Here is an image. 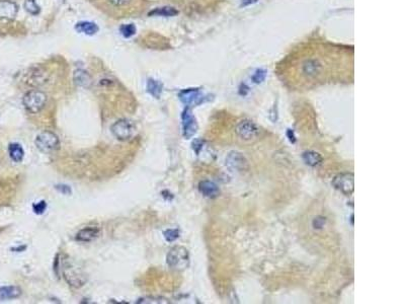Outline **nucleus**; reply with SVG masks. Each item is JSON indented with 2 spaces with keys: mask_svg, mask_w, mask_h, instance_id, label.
Listing matches in <instances>:
<instances>
[{
  "mask_svg": "<svg viewBox=\"0 0 405 304\" xmlns=\"http://www.w3.org/2000/svg\"><path fill=\"white\" fill-rule=\"evenodd\" d=\"M47 103V95L44 91L39 89H33L28 91L23 98V104L27 111L33 114L41 112Z\"/></svg>",
  "mask_w": 405,
  "mask_h": 304,
  "instance_id": "f257e3e1",
  "label": "nucleus"
},
{
  "mask_svg": "<svg viewBox=\"0 0 405 304\" xmlns=\"http://www.w3.org/2000/svg\"><path fill=\"white\" fill-rule=\"evenodd\" d=\"M167 265L177 271L184 270L189 263L188 252L183 247H174L172 248L166 257Z\"/></svg>",
  "mask_w": 405,
  "mask_h": 304,
  "instance_id": "f03ea898",
  "label": "nucleus"
},
{
  "mask_svg": "<svg viewBox=\"0 0 405 304\" xmlns=\"http://www.w3.org/2000/svg\"><path fill=\"white\" fill-rule=\"evenodd\" d=\"M37 148L43 153H53L60 148V140L58 136L51 131L40 133L35 140Z\"/></svg>",
  "mask_w": 405,
  "mask_h": 304,
  "instance_id": "7ed1b4c3",
  "label": "nucleus"
},
{
  "mask_svg": "<svg viewBox=\"0 0 405 304\" xmlns=\"http://www.w3.org/2000/svg\"><path fill=\"white\" fill-rule=\"evenodd\" d=\"M111 131L118 140L129 141L136 134V126L131 120L122 119L112 125Z\"/></svg>",
  "mask_w": 405,
  "mask_h": 304,
  "instance_id": "20e7f679",
  "label": "nucleus"
},
{
  "mask_svg": "<svg viewBox=\"0 0 405 304\" xmlns=\"http://www.w3.org/2000/svg\"><path fill=\"white\" fill-rule=\"evenodd\" d=\"M332 186L346 196H350L355 191V177L352 173H342L332 180Z\"/></svg>",
  "mask_w": 405,
  "mask_h": 304,
  "instance_id": "39448f33",
  "label": "nucleus"
},
{
  "mask_svg": "<svg viewBox=\"0 0 405 304\" xmlns=\"http://www.w3.org/2000/svg\"><path fill=\"white\" fill-rule=\"evenodd\" d=\"M235 132L239 138L245 141L252 140L259 134V128L252 121L244 120L237 124Z\"/></svg>",
  "mask_w": 405,
  "mask_h": 304,
  "instance_id": "423d86ee",
  "label": "nucleus"
},
{
  "mask_svg": "<svg viewBox=\"0 0 405 304\" xmlns=\"http://www.w3.org/2000/svg\"><path fill=\"white\" fill-rule=\"evenodd\" d=\"M182 134L185 139L191 138L197 131V123L189 109H185L181 115Z\"/></svg>",
  "mask_w": 405,
  "mask_h": 304,
  "instance_id": "0eeeda50",
  "label": "nucleus"
},
{
  "mask_svg": "<svg viewBox=\"0 0 405 304\" xmlns=\"http://www.w3.org/2000/svg\"><path fill=\"white\" fill-rule=\"evenodd\" d=\"M226 165L233 170L242 171L248 167V162L240 152L231 151L226 157Z\"/></svg>",
  "mask_w": 405,
  "mask_h": 304,
  "instance_id": "6e6552de",
  "label": "nucleus"
},
{
  "mask_svg": "<svg viewBox=\"0 0 405 304\" xmlns=\"http://www.w3.org/2000/svg\"><path fill=\"white\" fill-rule=\"evenodd\" d=\"M178 96L179 99L186 106L198 105L201 103L202 99H204V95H202L201 92L196 88H189L182 90L180 91Z\"/></svg>",
  "mask_w": 405,
  "mask_h": 304,
  "instance_id": "1a4fd4ad",
  "label": "nucleus"
},
{
  "mask_svg": "<svg viewBox=\"0 0 405 304\" xmlns=\"http://www.w3.org/2000/svg\"><path fill=\"white\" fill-rule=\"evenodd\" d=\"M63 273H64V278L69 285H71L75 288H79L84 285L85 278L78 270H75L74 268L69 267V268H64Z\"/></svg>",
  "mask_w": 405,
  "mask_h": 304,
  "instance_id": "9d476101",
  "label": "nucleus"
},
{
  "mask_svg": "<svg viewBox=\"0 0 405 304\" xmlns=\"http://www.w3.org/2000/svg\"><path fill=\"white\" fill-rule=\"evenodd\" d=\"M99 228L96 226H87L82 229H80L77 234L75 239L79 242H90L94 240L98 235H99Z\"/></svg>",
  "mask_w": 405,
  "mask_h": 304,
  "instance_id": "9b49d317",
  "label": "nucleus"
},
{
  "mask_svg": "<svg viewBox=\"0 0 405 304\" xmlns=\"http://www.w3.org/2000/svg\"><path fill=\"white\" fill-rule=\"evenodd\" d=\"M73 81L77 86L83 88H89L92 85V78L90 74L83 69H77L74 71Z\"/></svg>",
  "mask_w": 405,
  "mask_h": 304,
  "instance_id": "f8f14e48",
  "label": "nucleus"
},
{
  "mask_svg": "<svg viewBox=\"0 0 405 304\" xmlns=\"http://www.w3.org/2000/svg\"><path fill=\"white\" fill-rule=\"evenodd\" d=\"M199 192L208 198H215L219 195V188L211 180H202L198 185Z\"/></svg>",
  "mask_w": 405,
  "mask_h": 304,
  "instance_id": "ddd939ff",
  "label": "nucleus"
},
{
  "mask_svg": "<svg viewBox=\"0 0 405 304\" xmlns=\"http://www.w3.org/2000/svg\"><path fill=\"white\" fill-rule=\"evenodd\" d=\"M18 13V7L16 4L8 0L0 2V17L2 18H15Z\"/></svg>",
  "mask_w": 405,
  "mask_h": 304,
  "instance_id": "4468645a",
  "label": "nucleus"
},
{
  "mask_svg": "<svg viewBox=\"0 0 405 304\" xmlns=\"http://www.w3.org/2000/svg\"><path fill=\"white\" fill-rule=\"evenodd\" d=\"M75 30L80 33L84 34L87 36H93L98 32V27L96 24L91 23V22H79L75 25Z\"/></svg>",
  "mask_w": 405,
  "mask_h": 304,
  "instance_id": "2eb2a0df",
  "label": "nucleus"
},
{
  "mask_svg": "<svg viewBox=\"0 0 405 304\" xmlns=\"http://www.w3.org/2000/svg\"><path fill=\"white\" fill-rule=\"evenodd\" d=\"M22 295V290L17 286H7L0 288V300L16 299Z\"/></svg>",
  "mask_w": 405,
  "mask_h": 304,
  "instance_id": "dca6fc26",
  "label": "nucleus"
},
{
  "mask_svg": "<svg viewBox=\"0 0 405 304\" xmlns=\"http://www.w3.org/2000/svg\"><path fill=\"white\" fill-rule=\"evenodd\" d=\"M9 153L11 158L15 161V162H21L24 159L25 156V151L24 148L22 147V145L18 144V143H13L10 145L9 147Z\"/></svg>",
  "mask_w": 405,
  "mask_h": 304,
  "instance_id": "f3484780",
  "label": "nucleus"
},
{
  "mask_svg": "<svg viewBox=\"0 0 405 304\" xmlns=\"http://www.w3.org/2000/svg\"><path fill=\"white\" fill-rule=\"evenodd\" d=\"M303 159L305 161L306 164L310 165V166H316L318 164H320L323 160L322 156L315 151H306L303 153Z\"/></svg>",
  "mask_w": 405,
  "mask_h": 304,
  "instance_id": "a211bd4d",
  "label": "nucleus"
},
{
  "mask_svg": "<svg viewBox=\"0 0 405 304\" xmlns=\"http://www.w3.org/2000/svg\"><path fill=\"white\" fill-rule=\"evenodd\" d=\"M321 68V65L316 60H308L305 64L303 65V72L308 76L316 75Z\"/></svg>",
  "mask_w": 405,
  "mask_h": 304,
  "instance_id": "6ab92c4d",
  "label": "nucleus"
},
{
  "mask_svg": "<svg viewBox=\"0 0 405 304\" xmlns=\"http://www.w3.org/2000/svg\"><path fill=\"white\" fill-rule=\"evenodd\" d=\"M178 15V11H176L174 8L171 7H163L159 9H155L154 11L150 12L148 16L152 17H174Z\"/></svg>",
  "mask_w": 405,
  "mask_h": 304,
  "instance_id": "aec40b11",
  "label": "nucleus"
},
{
  "mask_svg": "<svg viewBox=\"0 0 405 304\" xmlns=\"http://www.w3.org/2000/svg\"><path fill=\"white\" fill-rule=\"evenodd\" d=\"M147 91L155 98H159L162 92V83L154 79H149L147 82Z\"/></svg>",
  "mask_w": 405,
  "mask_h": 304,
  "instance_id": "412c9836",
  "label": "nucleus"
},
{
  "mask_svg": "<svg viewBox=\"0 0 405 304\" xmlns=\"http://www.w3.org/2000/svg\"><path fill=\"white\" fill-rule=\"evenodd\" d=\"M25 9L29 14L33 16H37L40 13V7L37 5L36 0H26Z\"/></svg>",
  "mask_w": 405,
  "mask_h": 304,
  "instance_id": "4be33fe9",
  "label": "nucleus"
},
{
  "mask_svg": "<svg viewBox=\"0 0 405 304\" xmlns=\"http://www.w3.org/2000/svg\"><path fill=\"white\" fill-rule=\"evenodd\" d=\"M120 32L125 38H131L136 34V27L133 24L123 25L120 28Z\"/></svg>",
  "mask_w": 405,
  "mask_h": 304,
  "instance_id": "5701e85b",
  "label": "nucleus"
},
{
  "mask_svg": "<svg viewBox=\"0 0 405 304\" xmlns=\"http://www.w3.org/2000/svg\"><path fill=\"white\" fill-rule=\"evenodd\" d=\"M163 235L168 242H172L179 237V231L178 229H167L164 231Z\"/></svg>",
  "mask_w": 405,
  "mask_h": 304,
  "instance_id": "b1692460",
  "label": "nucleus"
},
{
  "mask_svg": "<svg viewBox=\"0 0 405 304\" xmlns=\"http://www.w3.org/2000/svg\"><path fill=\"white\" fill-rule=\"evenodd\" d=\"M33 208H34V211L36 214H43L47 208V204L45 201H41L38 203V204H35L33 206Z\"/></svg>",
  "mask_w": 405,
  "mask_h": 304,
  "instance_id": "393cba45",
  "label": "nucleus"
},
{
  "mask_svg": "<svg viewBox=\"0 0 405 304\" xmlns=\"http://www.w3.org/2000/svg\"><path fill=\"white\" fill-rule=\"evenodd\" d=\"M265 76H266V73L264 70H257L256 73L253 75L252 79L255 83H260L265 79Z\"/></svg>",
  "mask_w": 405,
  "mask_h": 304,
  "instance_id": "a878e982",
  "label": "nucleus"
},
{
  "mask_svg": "<svg viewBox=\"0 0 405 304\" xmlns=\"http://www.w3.org/2000/svg\"><path fill=\"white\" fill-rule=\"evenodd\" d=\"M132 0H109V3L116 7V8H121V7H125L127 5H129Z\"/></svg>",
  "mask_w": 405,
  "mask_h": 304,
  "instance_id": "bb28decb",
  "label": "nucleus"
},
{
  "mask_svg": "<svg viewBox=\"0 0 405 304\" xmlns=\"http://www.w3.org/2000/svg\"><path fill=\"white\" fill-rule=\"evenodd\" d=\"M138 303H165L164 301H160L155 298H142L138 301Z\"/></svg>",
  "mask_w": 405,
  "mask_h": 304,
  "instance_id": "cd10ccee",
  "label": "nucleus"
},
{
  "mask_svg": "<svg viewBox=\"0 0 405 304\" xmlns=\"http://www.w3.org/2000/svg\"><path fill=\"white\" fill-rule=\"evenodd\" d=\"M324 222H325V220L323 218H316L313 222V225L315 228H321V227H323Z\"/></svg>",
  "mask_w": 405,
  "mask_h": 304,
  "instance_id": "c85d7f7f",
  "label": "nucleus"
},
{
  "mask_svg": "<svg viewBox=\"0 0 405 304\" xmlns=\"http://www.w3.org/2000/svg\"><path fill=\"white\" fill-rule=\"evenodd\" d=\"M63 188H60V186H58L57 187V189L61 192V193H63V194H69V193H71V190L67 187V186H62Z\"/></svg>",
  "mask_w": 405,
  "mask_h": 304,
  "instance_id": "c756f323",
  "label": "nucleus"
},
{
  "mask_svg": "<svg viewBox=\"0 0 405 304\" xmlns=\"http://www.w3.org/2000/svg\"><path fill=\"white\" fill-rule=\"evenodd\" d=\"M288 136H289V139H290V141L291 142H295V136H294V133H293V131L292 130H289L288 131Z\"/></svg>",
  "mask_w": 405,
  "mask_h": 304,
  "instance_id": "7c9ffc66",
  "label": "nucleus"
}]
</instances>
